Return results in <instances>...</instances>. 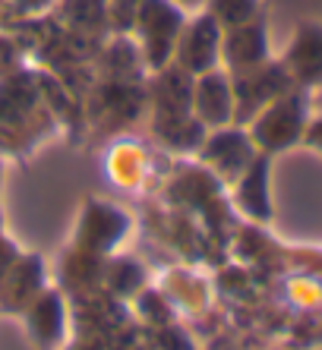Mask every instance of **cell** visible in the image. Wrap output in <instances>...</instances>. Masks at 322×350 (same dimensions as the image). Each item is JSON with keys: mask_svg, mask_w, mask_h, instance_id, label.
Listing matches in <instances>:
<instances>
[{"mask_svg": "<svg viewBox=\"0 0 322 350\" xmlns=\"http://www.w3.org/2000/svg\"><path fill=\"white\" fill-rule=\"evenodd\" d=\"M227 54H231V60H237L240 66H250V70L266 64V32H262V25H237V32L231 35V44H227Z\"/></svg>", "mask_w": 322, "mask_h": 350, "instance_id": "cell-3", "label": "cell"}, {"mask_svg": "<svg viewBox=\"0 0 322 350\" xmlns=\"http://www.w3.org/2000/svg\"><path fill=\"white\" fill-rule=\"evenodd\" d=\"M316 92H319V105H322V89H316Z\"/></svg>", "mask_w": 322, "mask_h": 350, "instance_id": "cell-6", "label": "cell"}, {"mask_svg": "<svg viewBox=\"0 0 322 350\" xmlns=\"http://www.w3.org/2000/svg\"><path fill=\"white\" fill-rule=\"evenodd\" d=\"M306 120H310V92L294 85L259 111L256 123H253V136L266 152H282L304 139Z\"/></svg>", "mask_w": 322, "mask_h": 350, "instance_id": "cell-1", "label": "cell"}, {"mask_svg": "<svg viewBox=\"0 0 322 350\" xmlns=\"http://www.w3.org/2000/svg\"><path fill=\"white\" fill-rule=\"evenodd\" d=\"M282 66L288 70L290 82L300 89H322V23H300Z\"/></svg>", "mask_w": 322, "mask_h": 350, "instance_id": "cell-2", "label": "cell"}, {"mask_svg": "<svg viewBox=\"0 0 322 350\" xmlns=\"http://www.w3.org/2000/svg\"><path fill=\"white\" fill-rule=\"evenodd\" d=\"M304 142L310 148H316L322 155V114L316 120H306V130H304Z\"/></svg>", "mask_w": 322, "mask_h": 350, "instance_id": "cell-5", "label": "cell"}, {"mask_svg": "<svg viewBox=\"0 0 322 350\" xmlns=\"http://www.w3.org/2000/svg\"><path fill=\"white\" fill-rule=\"evenodd\" d=\"M269 164L266 161H253L247 177H243V187H240V202L243 208L253 215V218H269L272 208H269V174H266Z\"/></svg>", "mask_w": 322, "mask_h": 350, "instance_id": "cell-4", "label": "cell"}]
</instances>
